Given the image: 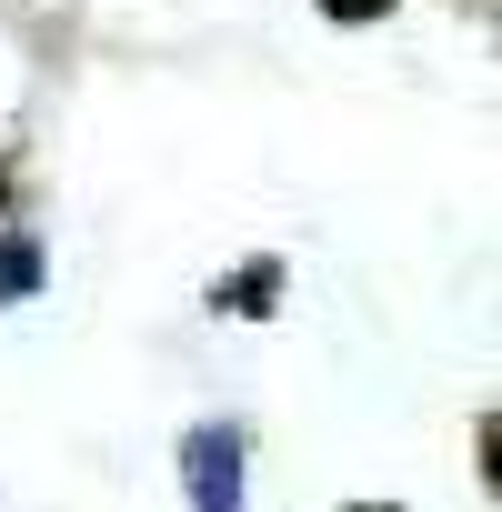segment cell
<instances>
[{
    "label": "cell",
    "mask_w": 502,
    "mask_h": 512,
    "mask_svg": "<svg viewBox=\"0 0 502 512\" xmlns=\"http://www.w3.org/2000/svg\"><path fill=\"white\" fill-rule=\"evenodd\" d=\"M181 472H191V512H241V432L201 422L181 442Z\"/></svg>",
    "instance_id": "6da1fadb"
},
{
    "label": "cell",
    "mask_w": 502,
    "mask_h": 512,
    "mask_svg": "<svg viewBox=\"0 0 502 512\" xmlns=\"http://www.w3.org/2000/svg\"><path fill=\"white\" fill-rule=\"evenodd\" d=\"M31 292H41V241L0 231V302H31Z\"/></svg>",
    "instance_id": "7a4b0ae2"
},
{
    "label": "cell",
    "mask_w": 502,
    "mask_h": 512,
    "mask_svg": "<svg viewBox=\"0 0 502 512\" xmlns=\"http://www.w3.org/2000/svg\"><path fill=\"white\" fill-rule=\"evenodd\" d=\"M262 302H272V262H262V272H241V282H231V312H262Z\"/></svg>",
    "instance_id": "3957f363"
},
{
    "label": "cell",
    "mask_w": 502,
    "mask_h": 512,
    "mask_svg": "<svg viewBox=\"0 0 502 512\" xmlns=\"http://www.w3.org/2000/svg\"><path fill=\"white\" fill-rule=\"evenodd\" d=\"M322 11H332V21H382L392 0H322Z\"/></svg>",
    "instance_id": "277c9868"
},
{
    "label": "cell",
    "mask_w": 502,
    "mask_h": 512,
    "mask_svg": "<svg viewBox=\"0 0 502 512\" xmlns=\"http://www.w3.org/2000/svg\"><path fill=\"white\" fill-rule=\"evenodd\" d=\"M0 191H11V181H0Z\"/></svg>",
    "instance_id": "5b68a950"
}]
</instances>
